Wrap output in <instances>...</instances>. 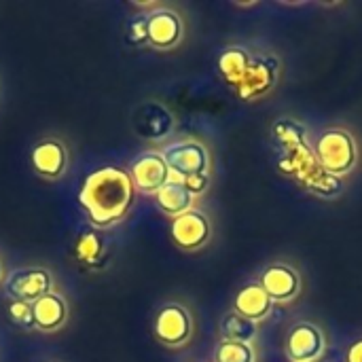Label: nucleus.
I'll return each instance as SVG.
<instances>
[{"instance_id": "20", "label": "nucleus", "mask_w": 362, "mask_h": 362, "mask_svg": "<svg viewBox=\"0 0 362 362\" xmlns=\"http://www.w3.org/2000/svg\"><path fill=\"white\" fill-rule=\"evenodd\" d=\"M255 348L252 344H240L223 339L214 352V362H255Z\"/></svg>"}, {"instance_id": "12", "label": "nucleus", "mask_w": 362, "mask_h": 362, "mask_svg": "<svg viewBox=\"0 0 362 362\" xmlns=\"http://www.w3.org/2000/svg\"><path fill=\"white\" fill-rule=\"evenodd\" d=\"M68 318H70V303L66 295H62L59 291H53L34 303V325L36 331L42 335H53L62 331L68 325Z\"/></svg>"}, {"instance_id": "18", "label": "nucleus", "mask_w": 362, "mask_h": 362, "mask_svg": "<svg viewBox=\"0 0 362 362\" xmlns=\"http://www.w3.org/2000/svg\"><path fill=\"white\" fill-rule=\"evenodd\" d=\"M221 331H223V337L229 339V341H240V344H252L257 333H259V327L257 322L231 312L223 318L221 322Z\"/></svg>"}, {"instance_id": "22", "label": "nucleus", "mask_w": 362, "mask_h": 362, "mask_svg": "<svg viewBox=\"0 0 362 362\" xmlns=\"http://www.w3.org/2000/svg\"><path fill=\"white\" fill-rule=\"evenodd\" d=\"M127 38L134 42V45H148V30H146V13L144 15H138L129 21V28H127Z\"/></svg>"}, {"instance_id": "2", "label": "nucleus", "mask_w": 362, "mask_h": 362, "mask_svg": "<svg viewBox=\"0 0 362 362\" xmlns=\"http://www.w3.org/2000/svg\"><path fill=\"white\" fill-rule=\"evenodd\" d=\"M314 157L327 174L337 178V176L354 170V165L358 161V148H356V142L350 132L329 129L318 138Z\"/></svg>"}, {"instance_id": "3", "label": "nucleus", "mask_w": 362, "mask_h": 362, "mask_svg": "<svg viewBox=\"0 0 362 362\" xmlns=\"http://www.w3.org/2000/svg\"><path fill=\"white\" fill-rule=\"evenodd\" d=\"M55 274L49 267L42 265H23L13 272H8L4 280V293L8 301H25L36 303L45 295L55 291Z\"/></svg>"}, {"instance_id": "25", "label": "nucleus", "mask_w": 362, "mask_h": 362, "mask_svg": "<svg viewBox=\"0 0 362 362\" xmlns=\"http://www.w3.org/2000/svg\"><path fill=\"white\" fill-rule=\"evenodd\" d=\"M331 362H335V361H331Z\"/></svg>"}, {"instance_id": "10", "label": "nucleus", "mask_w": 362, "mask_h": 362, "mask_svg": "<svg viewBox=\"0 0 362 362\" xmlns=\"http://www.w3.org/2000/svg\"><path fill=\"white\" fill-rule=\"evenodd\" d=\"M327 352L325 333L312 325L301 322L297 325L286 339V354L293 362H318Z\"/></svg>"}, {"instance_id": "23", "label": "nucleus", "mask_w": 362, "mask_h": 362, "mask_svg": "<svg viewBox=\"0 0 362 362\" xmlns=\"http://www.w3.org/2000/svg\"><path fill=\"white\" fill-rule=\"evenodd\" d=\"M346 362H362V339L354 341L348 350V356H346Z\"/></svg>"}, {"instance_id": "17", "label": "nucleus", "mask_w": 362, "mask_h": 362, "mask_svg": "<svg viewBox=\"0 0 362 362\" xmlns=\"http://www.w3.org/2000/svg\"><path fill=\"white\" fill-rule=\"evenodd\" d=\"M250 53L246 49H240V47H231V49H225L223 55L218 57V70L223 74V78L229 83V85H238L240 78L244 76L248 64H250Z\"/></svg>"}, {"instance_id": "1", "label": "nucleus", "mask_w": 362, "mask_h": 362, "mask_svg": "<svg viewBox=\"0 0 362 362\" xmlns=\"http://www.w3.org/2000/svg\"><path fill=\"white\" fill-rule=\"evenodd\" d=\"M138 189L129 170L102 165L87 174L78 191V206L95 231L121 225L136 206Z\"/></svg>"}, {"instance_id": "4", "label": "nucleus", "mask_w": 362, "mask_h": 362, "mask_svg": "<svg viewBox=\"0 0 362 362\" xmlns=\"http://www.w3.org/2000/svg\"><path fill=\"white\" fill-rule=\"evenodd\" d=\"M172 178L176 180H189L195 176H208L210 174V153L208 148L197 140H176L161 151Z\"/></svg>"}, {"instance_id": "14", "label": "nucleus", "mask_w": 362, "mask_h": 362, "mask_svg": "<svg viewBox=\"0 0 362 362\" xmlns=\"http://www.w3.org/2000/svg\"><path fill=\"white\" fill-rule=\"evenodd\" d=\"M272 310H274V301L261 284H250L244 291H240L235 297V310L233 312L252 320V322L265 320L272 314Z\"/></svg>"}, {"instance_id": "11", "label": "nucleus", "mask_w": 362, "mask_h": 362, "mask_svg": "<svg viewBox=\"0 0 362 362\" xmlns=\"http://www.w3.org/2000/svg\"><path fill=\"white\" fill-rule=\"evenodd\" d=\"M210 231L212 229H210L208 216L195 208L182 216L172 218V227H170L174 244L182 250H189V252L204 248L210 240Z\"/></svg>"}, {"instance_id": "24", "label": "nucleus", "mask_w": 362, "mask_h": 362, "mask_svg": "<svg viewBox=\"0 0 362 362\" xmlns=\"http://www.w3.org/2000/svg\"><path fill=\"white\" fill-rule=\"evenodd\" d=\"M6 276H8V272H6V267H4V261H2V257H0V286L4 284Z\"/></svg>"}, {"instance_id": "19", "label": "nucleus", "mask_w": 362, "mask_h": 362, "mask_svg": "<svg viewBox=\"0 0 362 362\" xmlns=\"http://www.w3.org/2000/svg\"><path fill=\"white\" fill-rule=\"evenodd\" d=\"M74 257L83 265H98L104 257V242L95 229L83 231L74 242Z\"/></svg>"}, {"instance_id": "15", "label": "nucleus", "mask_w": 362, "mask_h": 362, "mask_svg": "<svg viewBox=\"0 0 362 362\" xmlns=\"http://www.w3.org/2000/svg\"><path fill=\"white\" fill-rule=\"evenodd\" d=\"M155 199H157V206H159V210H161L163 214L176 218V216H182V214L191 212L197 197L187 189V185H185L182 180L172 178V180L155 195Z\"/></svg>"}, {"instance_id": "16", "label": "nucleus", "mask_w": 362, "mask_h": 362, "mask_svg": "<svg viewBox=\"0 0 362 362\" xmlns=\"http://www.w3.org/2000/svg\"><path fill=\"white\" fill-rule=\"evenodd\" d=\"M136 129L142 134V138L148 140L165 138V134H170L172 129V115L161 104H144L140 108V117L136 119Z\"/></svg>"}, {"instance_id": "8", "label": "nucleus", "mask_w": 362, "mask_h": 362, "mask_svg": "<svg viewBox=\"0 0 362 362\" xmlns=\"http://www.w3.org/2000/svg\"><path fill=\"white\" fill-rule=\"evenodd\" d=\"M146 30H148V45L157 51H170L180 45L185 36V23L182 17L168 8L157 4L146 13Z\"/></svg>"}, {"instance_id": "21", "label": "nucleus", "mask_w": 362, "mask_h": 362, "mask_svg": "<svg viewBox=\"0 0 362 362\" xmlns=\"http://www.w3.org/2000/svg\"><path fill=\"white\" fill-rule=\"evenodd\" d=\"M6 316L13 327L19 331H36L34 325V305L25 301H8L6 305Z\"/></svg>"}, {"instance_id": "6", "label": "nucleus", "mask_w": 362, "mask_h": 362, "mask_svg": "<svg viewBox=\"0 0 362 362\" xmlns=\"http://www.w3.org/2000/svg\"><path fill=\"white\" fill-rule=\"evenodd\" d=\"M153 333L159 344L168 348H182L193 335V316L182 303H165L155 316Z\"/></svg>"}, {"instance_id": "5", "label": "nucleus", "mask_w": 362, "mask_h": 362, "mask_svg": "<svg viewBox=\"0 0 362 362\" xmlns=\"http://www.w3.org/2000/svg\"><path fill=\"white\" fill-rule=\"evenodd\" d=\"M30 163L38 178L47 182H57L68 174L70 168L68 144L57 136H45L32 146Z\"/></svg>"}, {"instance_id": "9", "label": "nucleus", "mask_w": 362, "mask_h": 362, "mask_svg": "<svg viewBox=\"0 0 362 362\" xmlns=\"http://www.w3.org/2000/svg\"><path fill=\"white\" fill-rule=\"evenodd\" d=\"M278 62L272 55H252L250 64L235 85V91L242 100H255L263 93H267L274 83L278 81Z\"/></svg>"}, {"instance_id": "13", "label": "nucleus", "mask_w": 362, "mask_h": 362, "mask_svg": "<svg viewBox=\"0 0 362 362\" xmlns=\"http://www.w3.org/2000/svg\"><path fill=\"white\" fill-rule=\"evenodd\" d=\"M261 286L272 297L274 303H288L299 295V276L293 267L286 265H272L263 272Z\"/></svg>"}, {"instance_id": "7", "label": "nucleus", "mask_w": 362, "mask_h": 362, "mask_svg": "<svg viewBox=\"0 0 362 362\" xmlns=\"http://www.w3.org/2000/svg\"><path fill=\"white\" fill-rule=\"evenodd\" d=\"M129 174L134 178V185H136L138 193H144V195H157L172 180L170 168H168L161 151H144V153H140L132 161Z\"/></svg>"}]
</instances>
